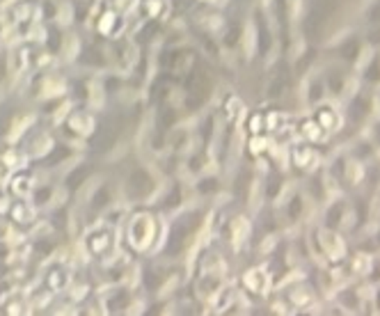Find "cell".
Listing matches in <instances>:
<instances>
[{
    "label": "cell",
    "instance_id": "obj_1",
    "mask_svg": "<svg viewBox=\"0 0 380 316\" xmlns=\"http://www.w3.org/2000/svg\"><path fill=\"white\" fill-rule=\"evenodd\" d=\"M209 90H211V83H209V76L204 71H195L188 78V94H190V99L195 97V103H202L207 99Z\"/></svg>",
    "mask_w": 380,
    "mask_h": 316
},
{
    "label": "cell",
    "instance_id": "obj_2",
    "mask_svg": "<svg viewBox=\"0 0 380 316\" xmlns=\"http://www.w3.org/2000/svg\"><path fill=\"white\" fill-rule=\"evenodd\" d=\"M151 188H154V181H151V177L147 175V172H144V170L133 172V177H131V181H129V195H131V197H144V195H149Z\"/></svg>",
    "mask_w": 380,
    "mask_h": 316
},
{
    "label": "cell",
    "instance_id": "obj_3",
    "mask_svg": "<svg viewBox=\"0 0 380 316\" xmlns=\"http://www.w3.org/2000/svg\"><path fill=\"white\" fill-rule=\"evenodd\" d=\"M323 21H326V14L316 7L311 9L309 16L305 18V35L309 37V40H316V37L321 35V30H323Z\"/></svg>",
    "mask_w": 380,
    "mask_h": 316
},
{
    "label": "cell",
    "instance_id": "obj_4",
    "mask_svg": "<svg viewBox=\"0 0 380 316\" xmlns=\"http://www.w3.org/2000/svg\"><path fill=\"white\" fill-rule=\"evenodd\" d=\"M289 69H284V64H277V69L272 71V78H270V85H268V94L270 97H280L282 90H287L289 85Z\"/></svg>",
    "mask_w": 380,
    "mask_h": 316
},
{
    "label": "cell",
    "instance_id": "obj_5",
    "mask_svg": "<svg viewBox=\"0 0 380 316\" xmlns=\"http://www.w3.org/2000/svg\"><path fill=\"white\" fill-rule=\"evenodd\" d=\"M357 53H359L357 40H348V42H344L342 46H339V55H342L344 60H348V62H353L355 57H357Z\"/></svg>",
    "mask_w": 380,
    "mask_h": 316
},
{
    "label": "cell",
    "instance_id": "obj_6",
    "mask_svg": "<svg viewBox=\"0 0 380 316\" xmlns=\"http://www.w3.org/2000/svg\"><path fill=\"white\" fill-rule=\"evenodd\" d=\"M12 115H14V110H12V105H0V136L3 133H7V127L12 124Z\"/></svg>",
    "mask_w": 380,
    "mask_h": 316
},
{
    "label": "cell",
    "instance_id": "obj_7",
    "mask_svg": "<svg viewBox=\"0 0 380 316\" xmlns=\"http://www.w3.org/2000/svg\"><path fill=\"white\" fill-rule=\"evenodd\" d=\"M87 177V168H78V170H74L71 175H69V179H67V184H69V188H78V184Z\"/></svg>",
    "mask_w": 380,
    "mask_h": 316
},
{
    "label": "cell",
    "instance_id": "obj_8",
    "mask_svg": "<svg viewBox=\"0 0 380 316\" xmlns=\"http://www.w3.org/2000/svg\"><path fill=\"white\" fill-rule=\"evenodd\" d=\"M328 85H330V90H333L335 94H339V92H342V88H344V78H342V76H339L337 71H330Z\"/></svg>",
    "mask_w": 380,
    "mask_h": 316
},
{
    "label": "cell",
    "instance_id": "obj_9",
    "mask_svg": "<svg viewBox=\"0 0 380 316\" xmlns=\"http://www.w3.org/2000/svg\"><path fill=\"white\" fill-rule=\"evenodd\" d=\"M83 62H85V64H96V66H99V64H103V55H99V51H96V49H87L85 55H83Z\"/></svg>",
    "mask_w": 380,
    "mask_h": 316
},
{
    "label": "cell",
    "instance_id": "obj_10",
    "mask_svg": "<svg viewBox=\"0 0 380 316\" xmlns=\"http://www.w3.org/2000/svg\"><path fill=\"white\" fill-rule=\"evenodd\" d=\"M174 119H177V112H174L172 108H163L161 110V127L163 129H170L174 124Z\"/></svg>",
    "mask_w": 380,
    "mask_h": 316
},
{
    "label": "cell",
    "instance_id": "obj_11",
    "mask_svg": "<svg viewBox=\"0 0 380 316\" xmlns=\"http://www.w3.org/2000/svg\"><path fill=\"white\" fill-rule=\"evenodd\" d=\"M64 156H69V151H67L64 147H57V149L53 151V154L46 158V163H48V165H55V163L60 160V158H64Z\"/></svg>",
    "mask_w": 380,
    "mask_h": 316
},
{
    "label": "cell",
    "instance_id": "obj_12",
    "mask_svg": "<svg viewBox=\"0 0 380 316\" xmlns=\"http://www.w3.org/2000/svg\"><path fill=\"white\" fill-rule=\"evenodd\" d=\"M48 35H51V51H57V46H60V33H57V30H51Z\"/></svg>",
    "mask_w": 380,
    "mask_h": 316
},
{
    "label": "cell",
    "instance_id": "obj_13",
    "mask_svg": "<svg viewBox=\"0 0 380 316\" xmlns=\"http://www.w3.org/2000/svg\"><path fill=\"white\" fill-rule=\"evenodd\" d=\"M154 30H156V25H154V23H149V25L144 28V30L140 33V35H142L140 40H142V42H149V40H151V33H154Z\"/></svg>",
    "mask_w": 380,
    "mask_h": 316
},
{
    "label": "cell",
    "instance_id": "obj_14",
    "mask_svg": "<svg viewBox=\"0 0 380 316\" xmlns=\"http://www.w3.org/2000/svg\"><path fill=\"white\" fill-rule=\"evenodd\" d=\"M369 16H372V21H380V0H378V5L372 7V12H369Z\"/></svg>",
    "mask_w": 380,
    "mask_h": 316
},
{
    "label": "cell",
    "instance_id": "obj_15",
    "mask_svg": "<svg viewBox=\"0 0 380 316\" xmlns=\"http://www.w3.org/2000/svg\"><path fill=\"white\" fill-rule=\"evenodd\" d=\"M300 213V199H294V204H291V218H298Z\"/></svg>",
    "mask_w": 380,
    "mask_h": 316
},
{
    "label": "cell",
    "instance_id": "obj_16",
    "mask_svg": "<svg viewBox=\"0 0 380 316\" xmlns=\"http://www.w3.org/2000/svg\"><path fill=\"white\" fill-rule=\"evenodd\" d=\"M105 197H108V195H105V193H99V195H96V199H94V206H96V209H99L101 204H105V202H108V199H105Z\"/></svg>",
    "mask_w": 380,
    "mask_h": 316
},
{
    "label": "cell",
    "instance_id": "obj_17",
    "mask_svg": "<svg viewBox=\"0 0 380 316\" xmlns=\"http://www.w3.org/2000/svg\"><path fill=\"white\" fill-rule=\"evenodd\" d=\"M378 241H380V236H378Z\"/></svg>",
    "mask_w": 380,
    "mask_h": 316
}]
</instances>
